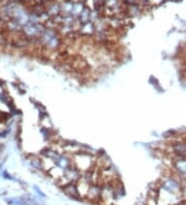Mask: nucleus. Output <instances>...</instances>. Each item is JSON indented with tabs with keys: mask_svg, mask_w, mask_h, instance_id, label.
I'll use <instances>...</instances> for the list:
<instances>
[{
	"mask_svg": "<svg viewBox=\"0 0 186 205\" xmlns=\"http://www.w3.org/2000/svg\"><path fill=\"white\" fill-rule=\"evenodd\" d=\"M170 170L181 180L182 183L186 182V156H173Z\"/></svg>",
	"mask_w": 186,
	"mask_h": 205,
	"instance_id": "obj_2",
	"label": "nucleus"
},
{
	"mask_svg": "<svg viewBox=\"0 0 186 205\" xmlns=\"http://www.w3.org/2000/svg\"><path fill=\"white\" fill-rule=\"evenodd\" d=\"M116 195H115L114 186L112 183H103L101 184V192H100V201L99 203L103 205H113L116 201Z\"/></svg>",
	"mask_w": 186,
	"mask_h": 205,
	"instance_id": "obj_3",
	"label": "nucleus"
},
{
	"mask_svg": "<svg viewBox=\"0 0 186 205\" xmlns=\"http://www.w3.org/2000/svg\"><path fill=\"white\" fill-rule=\"evenodd\" d=\"M72 165L82 173L91 171L96 166V155L86 151L78 152L72 155Z\"/></svg>",
	"mask_w": 186,
	"mask_h": 205,
	"instance_id": "obj_1",
	"label": "nucleus"
},
{
	"mask_svg": "<svg viewBox=\"0 0 186 205\" xmlns=\"http://www.w3.org/2000/svg\"><path fill=\"white\" fill-rule=\"evenodd\" d=\"M61 189L65 195H67L70 198L75 199V200H81L82 199L80 194H79V191L77 189L76 183H69V184H67V186L62 187Z\"/></svg>",
	"mask_w": 186,
	"mask_h": 205,
	"instance_id": "obj_5",
	"label": "nucleus"
},
{
	"mask_svg": "<svg viewBox=\"0 0 186 205\" xmlns=\"http://www.w3.org/2000/svg\"><path fill=\"white\" fill-rule=\"evenodd\" d=\"M100 192H101V184H92L87 193L86 198L87 200L91 202H97L99 203L100 201Z\"/></svg>",
	"mask_w": 186,
	"mask_h": 205,
	"instance_id": "obj_4",
	"label": "nucleus"
},
{
	"mask_svg": "<svg viewBox=\"0 0 186 205\" xmlns=\"http://www.w3.org/2000/svg\"><path fill=\"white\" fill-rule=\"evenodd\" d=\"M165 0H148V3L150 6H154V5H159L161 4Z\"/></svg>",
	"mask_w": 186,
	"mask_h": 205,
	"instance_id": "obj_6",
	"label": "nucleus"
}]
</instances>
